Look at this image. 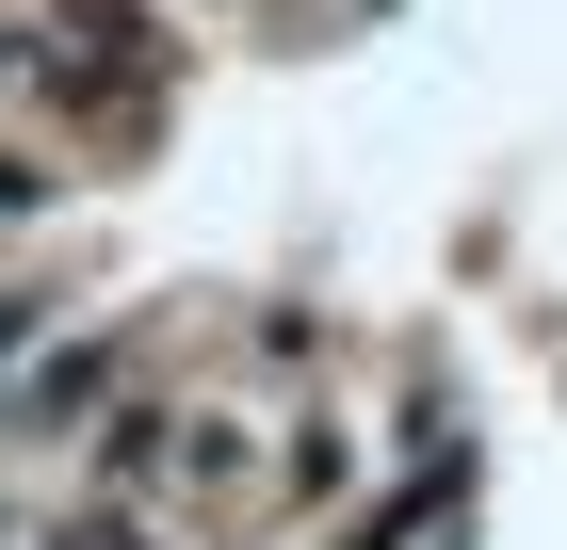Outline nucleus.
<instances>
[{
  "label": "nucleus",
  "instance_id": "1",
  "mask_svg": "<svg viewBox=\"0 0 567 550\" xmlns=\"http://www.w3.org/2000/svg\"><path fill=\"white\" fill-rule=\"evenodd\" d=\"M97 388H114V356L82 340V356H49V373L17 388V422H33V437H65V422H97Z\"/></svg>",
  "mask_w": 567,
  "mask_h": 550
}]
</instances>
